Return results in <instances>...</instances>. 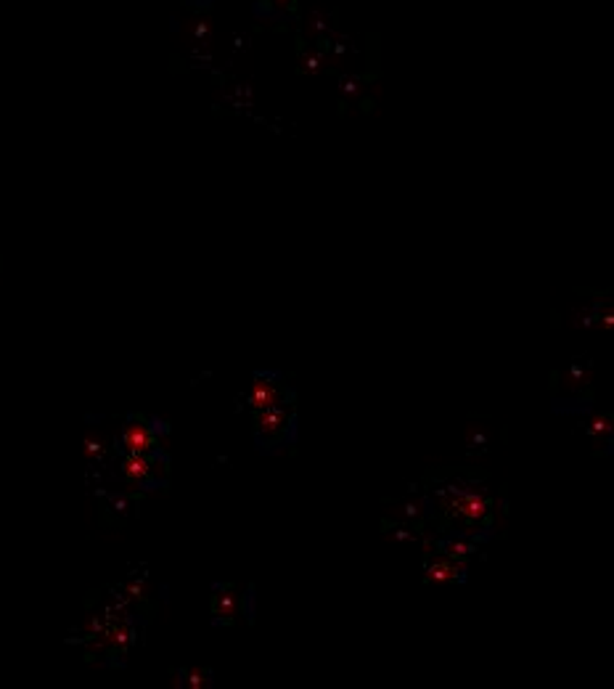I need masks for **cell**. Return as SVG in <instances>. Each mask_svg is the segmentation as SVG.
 Segmentation results:
<instances>
[{"mask_svg":"<svg viewBox=\"0 0 614 689\" xmlns=\"http://www.w3.org/2000/svg\"><path fill=\"white\" fill-rule=\"evenodd\" d=\"M270 13H273V0H252V16H254V22L270 25Z\"/></svg>","mask_w":614,"mask_h":689,"instance_id":"obj_1","label":"cell"},{"mask_svg":"<svg viewBox=\"0 0 614 689\" xmlns=\"http://www.w3.org/2000/svg\"><path fill=\"white\" fill-rule=\"evenodd\" d=\"M188 6H196V8H212L215 0H186Z\"/></svg>","mask_w":614,"mask_h":689,"instance_id":"obj_2","label":"cell"}]
</instances>
